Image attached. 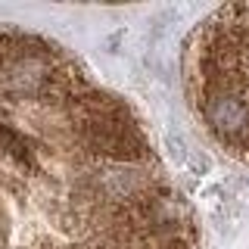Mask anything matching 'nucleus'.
<instances>
[{
  "instance_id": "obj_1",
  "label": "nucleus",
  "mask_w": 249,
  "mask_h": 249,
  "mask_svg": "<svg viewBox=\"0 0 249 249\" xmlns=\"http://www.w3.org/2000/svg\"><path fill=\"white\" fill-rule=\"evenodd\" d=\"M190 93L209 131L249 156V6H224L196 35Z\"/></svg>"
}]
</instances>
